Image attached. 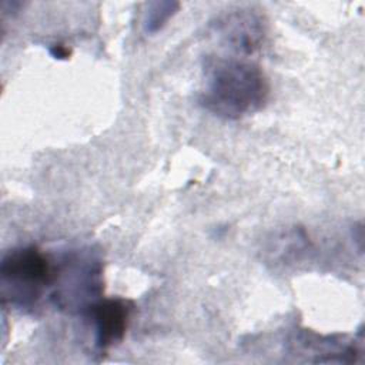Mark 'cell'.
Here are the masks:
<instances>
[{
  "label": "cell",
  "mask_w": 365,
  "mask_h": 365,
  "mask_svg": "<svg viewBox=\"0 0 365 365\" xmlns=\"http://www.w3.org/2000/svg\"><path fill=\"white\" fill-rule=\"evenodd\" d=\"M133 302L120 297L100 298L87 312L96 331V345L107 349L123 341L133 314Z\"/></svg>",
  "instance_id": "5"
},
{
  "label": "cell",
  "mask_w": 365,
  "mask_h": 365,
  "mask_svg": "<svg viewBox=\"0 0 365 365\" xmlns=\"http://www.w3.org/2000/svg\"><path fill=\"white\" fill-rule=\"evenodd\" d=\"M180 4L177 1H154L148 6L143 21L147 33H155L175 14Z\"/></svg>",
  "instance_id": "6"
},
{
  "label": "cell",
  "mask_w": 365,
  "mask_h": 365,
  "mask_svg": "<svg viewBox=\"0 0 365 365\" xmlns=\"http://www.w3.org/2000/svg\"><path fill=\"white\" fill-rule=\"evenodd\" d=\"M101 259L91 248L68 251L54 261V305L67 312H88L101 298Z\"/></svg>",
  "instance_id": "2"
},
{
  "label": "cell",
  "mask_w": 365,
  "mask_h": 365,
  "mask_svg": "<svg viewBox=\"0 0 365 365\" xmlns=\"http://www.w3.org/2000/svg\"><path fill=\"white\" fill-rule=\"evenodd\" d=\"M0 278L3 302L30 308L53 285L54 261L36 245L16 247L4 252Z\"/></svg>",
  "instance_id": "3"
},
{
  "label": "cell",
  "mask_w": 365,
  "mask_h": 365,
  "mask_svg": "<svg viewBox=\"0 0 365 365\" xmlns=\"http://www.w3.org/2000/svg\"><path fill=\"white\" fill-rule=\"evenodd\" d=\"M268 97L269 83L258 64L237 57L207 63L201 104L214 115L227 120L247 117L259 111Z\"/></svg>",
  "instance_id": "1"
},
{
  "label": "cell",
  "mask_w": 365,
  "mask_h": 365,
  "mask_svg": "<svg viewBox=\"0 0 365 365\" xmlns=\"http://www.w3.org/2000/svg\"><path fill=\"white\" fill-rule=\"evenodd\" d=\"M50 53L56 57V58H67L70 56V50L66 48L63 44H54L50 48Z\"/></svg>",
  "instance_id": "7"
},
{
  "label": "cell",
  "mask_w": 365,
  "mask_h": 365,
  "mask_svg": "<svg viewBox=\"0 0 365 365\" xmlns=\"http://www.w3.org/2000/svg\"><path fill=\"white\" fill-rule=\"evenodd\" d=\"M217 33L230 48L247 56L261 47L265 36V21L257 10L237 9L218 20Z\"/></svg>",
  "instance_id": "4"
}]
</instances>
